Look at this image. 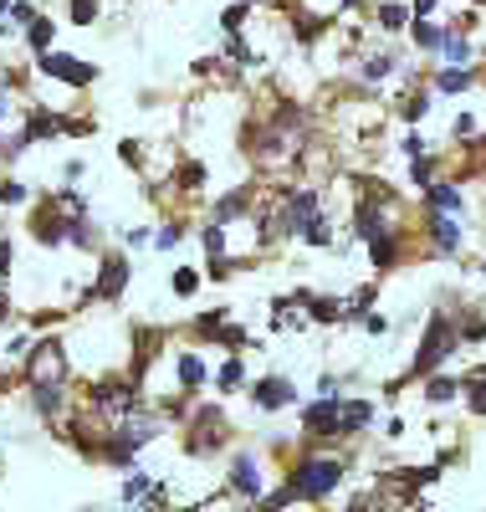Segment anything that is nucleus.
Instances as JSON below:
<instances>
[{
  "label": "nucleus",
  "instance_id": "43",
  "mask_svg": "<svg viewBox=\"0 0 486 512\" xmlns=\"http://www.w3.org/2000/svg\"><path fill=\"white\" fill-rule=\"evenodd\" d=\"M481 272H486V262H481Z\"/></svg>",
  "mask_w": 486,
  "mask_h": 512
},
{
  "label": "nucleus",
  "instance_id": "30",
  "mask_svg": "<svg viewBox=\"0 0 486 512\" xmlns=\"http://www.w3.org/2000/svg\"><path fill=\"white\" fill-rule=\"evenodd\" d=\"M0 200H6V205H21V200H26V185H0Z\"/></svg>",
  "mask_w": 486,
  "mask_h": 512
},
{
  "label": "nucleus",
  "instance_id": "35",
  "mask_svg": "<svg viewBox=\"0 0 486 512\" xmlns=\"http://www.w3.org/2000/svg\"><path fill=\"white\" fill-rule=\"evenodd\" d=\"M405 154H410V159H415V154H425V139H420V134H410V139H405Z\"/></svg>",
  "mask_w": 486,
  "mask_h": 512
},
{
  "label": "nucleus",
  "instance_id": "23",
  "mask_svg": "<svg viewBox=\"0 0 486 512\" xmlns=\"http://www.w3.org/2000/svg\"><path fill=\"white\" fill-rule=\"evenodd\" d=\"M379 26H384V31H405V26H410V11H405V6H384V11H379Z\"/></svg>",
  "mask_w": 486,
  "mask_h": 512
},
{
  "label": "nucleus",
  "instance_id": "9",
  "mask_svg": "<svg viewBox=\"0 0 486 512\" xmlns=\"http://www.w3.org/2000/svg\"><path fill=\"white\" fill-rule=\"evenodd\" d=\"M231 487H236L241 497H261V466H256V456H236V466H231Z\"/></svg>",
  "mask_w": 486,
  "mask_h": 512
},
{
  "label": "nucleus",
  "instance_id": "10",
  "mask_svg": "<svg viewBox=\"0 0 486 512\" xmlns=\"http://www.w3.org/2000/svg\"><path fill=\"white\" fill-rule=\"evenodd\" d=\"M307 216H318V195L313 190H302V195H292V205H287V231H297Z\"/></svg>",
  "mask_w": 486,
  "mask_h": 512
},
{
  "label": "nucleus",
  "instance_id": "31",
  "mask_svg": "<svg viewBox=\"0 0 486 512\" xmlns=\"http://www.w3.org/2000/svg\"><path fill=\"white\" fill-rule=\"evenodd\" d=\"M410 175H415V185H420V190H425V185H430V164H425V159H420V154H415V169H410Z\"/></svg>",
  "mask_w": 486,
  "mask_h": 512
},
{
  "label": "nucleus",
  "instance_id": "22",
  "mask_svg": "<svg viewBox=\"0 0 486 512\" xmlns=\"http://www.w3.org/2000/svg\"><path fill=\"white\" fill-rule=\"evenodd\" d=\"M297 236L313 241V246H328V221H323V216H307V221L297 226Z\"/></svg>",
  "mask_w": 486,
  "mask_h": 512
},
{
  "label": "nucleus",
  "instance_id": "26",
  "mask_svg": "<svg viewBox=\"0 0 486 512\" xmlns=\"http://www.w3.org/2000/svg\"><path fill=\"white\" fill-rule=\"evenodd\" d=\"M200 287V272H190V267H180V272H174V292H180V297H190Z\"/></svg>",
  "mask_w": 486,
  "mask_h": 512
},
{
  "label": "nucleus",
  "instance_id": "27",
  "mask_svg": "<svg viewBox=\"0 0 486 512\" xmlns=\"http://www.w3.org/2000/svg\"><path fill=\"white\" fill-rule=\"evenodd\" d=\"M93 16H98V0H72V21H77V26H87Z\"/></svg>",
  "mask_w": 486,
  "mask_h": 512
},
{
  "label": "nucleus",
  "instance_id": "33",
  "mask_svg": "<svg viewBox=\"0 0 486 512\" xmlns=\"http://www.w3.org/2000/svg\"><path fill=\"white\" fill-rule=\"evenodd\" d=\"M174 241H180V231H174V226H164V231H159V236H154V246H164V251H169V246H174Z\"/></svg>",
  "mask_w": 486,
  "mask_h": 512
},
{
  "label": "nucleus",
  "instance_id": "3",
  "mask_svg": "<svg viewBox=\"0 0 486 512\" xmlns=\"http://www.w3.org/2000/svg\"><path fill=\"white\" fill-rule=\"evenodd\" d=\"M31 390H36V384H57V390H62V379H67V354H62V344H57V338H47V344H41L36 354H31Z\"/></svg>",
  "mask_w": 486,
  "mask_h": 512
},
{
  "label": "nucleus",
  "instance_id": "14",
  "mask_svg": "<svg viewBox=\"0 0 486 512\" xmlns=\"http://www.w3.org/2000/svg\"><path fill=\"white\" fill-rule=\"evenodd\" d=\"M425 195H430V205H435V210H461V190H456V185H446V180H430V185H425Z\"/></svg>",
  "mask_w": 486,
  "mask_h": 512
},
{
  "label": "nucleus",
  "instance_id": "20",
  "mask_svg": "<svg viewBox=\"0 0 486 512\" xmlns=\"http://www.w3.org/2000/svg\"><path fill=\"white\" fill-rule=\"evenodd\" d=\"M389 72H394V57H389V52H379V57H369V62L359 67V77H364V82H384Z\"/></svg>",
  "mask_w": 486,
  "mask_h": 512
},
{
  "label": "nucleus",
  "instance_id": "42",
  "mask_svg": "<svg viewBox=\"0 0 486 512\" xmlns=\"http://www.w3.org/2000/svg\"><path fill=\"white\" fill-rule=\"evenodd\" d=\"M0 11H6V0H0Z\"/></svg>",
  "mask_w": 486,
  "mask_h": 512
},
{
  "label": "nucleus",
  "instance_id": "4",
  "mask_svg": "<svg viewBox=\"0 0 486 512\" xmlns=\"http://www.w3.org/2000/svg\"><path fill=\"white\" fill-rule=\"evenodd\" d=\"M343 400L338 395H323L318 405H307L302 410V425H307V431H313V436H343Z\"/></svg>",
  "mask_w": 486,
  "mask_h": 512
},
{
  "label": "nucleus",
  "instance_id": "38",
  "mask_svg": "<svg viewBox=\"0 0 486 512\" xmlns=\"http://www.w3.org/2000/svg\"><path fill=\"white\" fill-rule=\"evenodd\" d=\"M435 11V0H415V6H410V16H430Z\"/></svg>",
  "mask_w": 486,
  "mask_h": 512
},
{
  "label": "nucleus",
  "instance_id": "21",
  "mask_svg": "<svg viewBox=\"0 0 486 512\" xmlns=\"http://www.w3.org/2000/svg\"><path fill=\"white\" fill-rule=\"evenodd\" d=\"M307 308H313L318 323H338L343 318V303H333V297H307Z\"/></svg>",
  "mask_w": 486,
  "mask_h": 512
},
{
  "label": "nucleus",
  "instance_id": "15",
  "mask_svg": "<svg viewBox=\"0 0 486 512\" xmlns=\"http://www.w3.org/2000/svg\"><path fill=\"white\" fill-rule=\"evenodd\" d=\"M471 88V67H446L435 77V93H466Z\"/></svg>",
  "mask_w": 486,
  "mask_h": 512
},
{
  "label": "nucleus",
  "instance_id": "5",
  "mask_svg": "<svg viewBox=\"0 0 486 512\" xmlns=\"http://www.w3.org/2000/svg\"><path fill=\"white\" fill-rule=\"evenodd\" d=\"M41 72H47V77H62V82H72V88H87V82L98 77L87 62H77V57H67V52H41Z\"/></svg>",
  "mask_w": 486,
  "mask_h": 512
},
{
  "label": "nucleus",
  "instance_id": "17",
  "mask_svg": "<svg viewBox=\"0 0 486 512\" xmlns=\"http://www.w3.org/2000/svg\"><path fill=\"white\" fill-rule=\"evenodd\" d=\"M369 256H374V267H379V272H389V267H394V236H389V231L369 236Z\"/></svg>",
  "mask_w": 486,
  "mask_h": 512
},
{
  "label": "nucleus",
  "instance_id": "25",
  "mask_svg": "<svg viewBox=\"0 0 486 512\" xmlns=\"http://www.w3.org/2000/svg\"><path fill=\"white\" fill-rule=\"evenodd\" d=\"M200 379H205V364H200L195 354H185V359H180V384H190V390H195Z\"/></svg>",
  "mask_w": 486,
  "mask_h": 512
},
{
  "label": "nucleus",
  "instance_id": "11",
  "mask_svg": "<svg viewBox=\"0 0 486 512\" xmlns=\"http://www.w3.org/2000/svg\"><path fill=\"white\" fill-rule=\"evenodd\" d=\"M338 415H343V436H348V431H364V425L374 420V405L369 400H348Z\"/></svg>",
  "mask_w": 486,
  "mask_h": 512
},
{
  "label": "nucleus",
  "instance_id": "13",
  "mask_svg": "<svg viewBox=\"0 0 486 512\" xmlns=\"http://www.w3.org/2000/svg\"><path fill=\"white\" fill-rule=\"evenodd\" d=\"M456 390H461L456 379H446V374H425V400H430V405H446V400H456Z\"/></svg>",
  "mask_w": 486,
  "mask_h": 512
},
{
  "label": "nucleus",
  "instance_id": "29",
  "mask_svg": "<svg viewBox=\"0 0 486 512\" xmlns=\"http://www.w3.org/2000/svg\"><path fill=\"white\" fill-rule=\"evenodd\" d=\"M425 113H430V98H410V103H405V118H410V123H420Z\"/></svg>",
  "mask_w": 486,
  "mask_h": 512
},
{
  "label": "nucleus",
  "instance_id": "32",
  "mask_svg": "<svg viewBox=\"0 0 486 512\" xmlns=\"http://www.w3.org/2000/svg\"><path fill=\"white\" fill-rule=\"evenodd\" d=\"M466 134H476V118H471V113L456 118V139H466Z\"/></svg>",
  "mask_w": 486,
  "mask_h": 512
},
{
  "label": "nucleus",
  "instance_id": "2",
  "mask_svg": "<svg viewBox=\"0 0 486 512\" xmlns=\"http://www.w3.org/2000/svg\"><path fill=\"white\" fill-rule=\"evenodd\" d=\"M343 482V461H333V456H307L297 472H292V497H307V502H323L333 487Z\"/></svg>",
  "mask_w": 486,
  "mask_h": 512
},
{
  "label": "nucleus",
  "instance_id": "37",
  "mask_svg": "<svg viewBox=\"0 0 486 512\" xmlns=\"http://www.w3.org/2000/svg\"><path fill=\"white\" fill-rule=\"evenodd\" d=\"M11 272V241H0V277Z\"/></svg>",
  "mask_w": 486,
  "mask_h": 512
},
{
  "label": "nucleus",
  "instance_id": "24",
  "mask_svg": "<svg viewBox=\"0 0 486 512\" xmlns=\"http://www.w3.org/2000/svg\"><path fill=\"white\" fill-rule=\"evenodd\" d=\"M215 379H220V390H236V384L246 379V369H241V359H226V364H220V374H215Z\"/></svg>",
  "mask_w": 486,
  "mask_h": 512
},
{
  "label": "nucleus",
  "instance_id": "41",
  "mask_svg": "<svg viewBox=\"0 0 486 512\" xmlns=\"http://www.w3.org/2000/svg\"><path fill=\"white\" fill-rule=\"evenodd\" d=\"M343 6H359V0H343Z\"/></svg>",
  "mask_w": 486,
  "mask_h": 512
},
{
  "label": "nucleus",
  "instance_id": "28",
  "mask_svg": "<svg viewBox=\"0 0 486 512\" xmlns=\"http://www.w3.org/2000/svg\"><path fill=\"white\" fill-rule=\"evenodd\" d=\"M205 251H210V256L226 251V231H220V221H215V226H205Z\"/></svg>",
  "mask_w": 486,
  "mask_h": 512
},
{
  "label": "nucleus",
  "instance_id": "19",
  "mask_svg": "<svg viewBox=\"0 0 486 512\" xmlns=\"http://www.w3.org/2000/svg\"><path fill=\"white\" fill-rule=\"evenodd\" d=\"M26 36H31V47H36V52H47V47H52V36H57V26H52V21H41V16H31V21H26Z\"/></svg>",
  "mask_w": 486,
  "mask_h": 512
},
{
  "label": "nucleus",
  "instance_id": "39",
  "mask_svg": "<svg viewBox=\"0 0 486 512\" xmlns=\"http://www.w3.org/2000/svg\"><path fill=\"white\" fill-rule=\"evenodd\" d=\"M6 318H11V297H6V292H0V323H6Z\"/></svg>",
  "mask_w": 486,
  "mask_h": 512
},
{
  "label": "nucleus",
  "instance_id": "12",
  "mask_svg": "<svg viewBox=\"0 0 486 512\" xmlns=\"http://www.w3.org/2000/svg\"><path fill=\"white\" fill-rule=\"evenodd\" d=\"M410 36H415L420 52H440V47H446V31L430 26V21H410Z\"/></svg>",
  "mask_w": 486,
  "mask_h": 512
},
{
  "label": "nucleus",
  "instance_id": "18",
  "mask_svg": "<svg viewBox=\"0 0 486 512\" xmlns=\"http://www.w3.org/2000/svg\"><path fill=\"white\" fill-rule=\"evenodd\" d=\"M379 231H384V210H379L374 200H364V205H359V236L369 241V236H379Z\"/></svg>",
  "mask_w": 486,
  "mask_h": 512
},
{
  "label": "nucleus",
  "instance_id": "6",
  "mask_svg": "<svg viewBox=\"0 0 486 512\" xmlns=\"http://www.w3.org/2000/svg\"><path fill=\"white\" fill-rule=\"evenodd\" d=\"M430 246H435V251H456V246H461L456 210H435V216H430Z\"/></svg>",
  "mask_w": 486,
  "mask_h": 512
},
{
  "label": "nucleus",
  "instance_id": "1",
  "mask_svg": "<svg viewBox=\"0 0 486 512\" xmlns=\"http://www.w3.org/2000/svg\"><path fill=\"white\" fill-rule=\"evenodd\" d=\"M456 349H461V333H456V323H451L446 313H435V318H430V328H425V338H420V354H415V364H410V379L435 374V369L446 364Z\"/></svg>",
  "mask_w": 486,
  "mask_h": 512
},
{
  "label": "nucleus",
  "instance_id": "16",
  "mask_svg": "<svg viewBox=\"0 0 486 512\" xmlns=\"http://www.w3.org/2000/svg\"><path fill=\"white\" fill-rule=\"evenodd\" d=\"M461 390H466V405H471V415H486V369H476V374L461 384Z\"/></svg>",
  "mask_w": 486,
  "mask_h": 512
},
{
  "label": "nucleus",
  "instance_id": "8",
  "mask_svg": "<svg viewBox=\"0 0 486 512\" xmlns=\"http://www.w3.org/2000/svg\"><path fill=\"white\" fill-rule=\"evenodd\" d=\"M128 287V262L123 256H108L103 262V272H98V287H93V297H118Z\"/></svg>",
  "mask_w": 486,
  "mask_h": 512
},
{
  "label": "nucleus",
  "instance_id": "40",
  "mask_svg": "<svg viewBox=\"0 0 486 512\" xmlns=\"http://www.w3.org/2000/svg\"><path fill=\"white\" fill-rule=\"evenodd\" d=\"M11 113V98H6V88H0V118H6Z\"/></svg>",
  "mask_w": 486,
  "mask_h": 512
},
{
  "label": "nucleus",
  "instance_id": "34",
  "mask_svg": "<svg viewBox=\"0 0 486 512\" xmlns=\"http://www.w3.org/2000/svg\"><path fill=\"white\" fill-rule=\"evenodd\" d=\"M241 21H246V6H231V11H226V26H231V31H236V26H241Z\"/></svg>",
  "mask_w": 486,
  "mask_h": 512
},
{
  "label": "nucleus",
  "instance_id": "36",
  "mask_svg": "<svg viewBox=\"0 0 486 512\" xmlns=\"http://www.w3.org/2000/svg\"><path fill=\"white\" fill-rule=\"evenodd\" d=\"M364 328H369V333H384V328H389V323H384V318H379V313H364Z\"/></svg>",
  "mask_w": 486,
  "mask_h": 512
},
{
  "label": "nucleus",
  "instance_id": "7",
  "mask_svg": "<svg viewBox=\"0 0 486 512\" xmlns=\"http://www.w3.org/2000/svg\"><path fill=\"white\" fill-rule=\"evenodd\" d=\"M251 400H256L261 410H282V405H292V400H297V390H292L287 379H261L256 390H251Z\"/></svg>",
  "mask_w": 486,
  "mask_h": 512
}]
</instances>
